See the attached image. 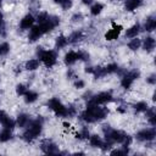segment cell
Wrapping results in <instances>:
<instances>
[{"mask_svg": "<svg viewBox=\"0 0 156 156\" xmlns=\"http://www.w3.org/2000/svg\"><path fill=\"white\" fill-rule=\"evenodd\" d=\"M34 17L32 15H26L22 20H21V23H20V27L22 29H29L33 27V23H34Z\"/></svg>", "mask_w": 156, "mask_h": 156, "instance_id": "cell-9", "label": "cell"}, {"mask_svg": "<svg viewBox=\"0 0 156 156\" xmlns=\"http://www.w3.org/2000/svg\"><path fill=\"white\" fill-rule=\"evenodd\" d=\"M143 46H144V50H145V51L151 52V51L154 50V48H155V39H154L152 37H146L145 40H144Z\"/></svg>", "mask_w": 156, "mask_h": 156, "instance_id": "cell-15", "label": "cell"}, {"mask_svg": "<svg viewBox=\"0 0 156 156\" xmlns=\"http://www.w3.org/2000/svg\"><path fill=\"white\" fill-rule=\"evenodd\" d=\"M107 115H108V110H107L106 107H99V105H98L96 108H95V111H94L95 122H96V121H101V119H104Z\"/></svg>", "mask_w": 156, "mask_h": 156, "instance_id": "cell-10", "label": "cell"}, {"mask_svg": "<svg viewBox=\"0 0 156 156\" xmlns=\"http://www.w3.org/2000/svg\"><path fill=\"white\" fill-rule=\"evenodd\" d=\"M41 34H43V32H41V29H40L39 26L32 27V28H30V32H29V35H28V39H29L30 41H35L37 39L40 38Z\"/></svg>", "mask_w": 156, "mask_h": 156, "instance_id": "cell-12", "label": "cell"}, {"mask_svg": "<svg viewBox=\"0 0 156 156\" xmlns=\"http://www.w3.org/2000/svg\"><path fill=\"white\" fill-rule=\"evenodd\" d=\"M10 51V45L7 43H1L0 44V55L4 56V55H7Z\"/></svg>", "mask_w": 156, "mask_h": 156, "instance_id": "cell-32", "label": "cell"}, {"mask_svg": "<svg viewBox=\"0 0 156 156\" xmlns=\"http://www.w3.org/2000/svg\"><path fill=\"white\" fill-rule=\"evenodd\" d=\"M49 17H50V16H49L46 12H40V13L38 15V17H37V21H38L39 23H44L45 21H48Z\"/></svg>", "mask_w": 156, "mask_h": 156, "instance_id": "cell-33", "label": "cell"}, {"mask_svg": "<svg viewBox=\"0 0 156 156\" xmlns=\"http://www.w3.org/2000/svg\"><path fill=\"white\" fill-rule=\"evenodd\" d=\"M143 5V0H127L124 4V9L127 11H134L135 9H138L139 6Z\"/></svg>", "mask_w": 156, "mask_h": 156, "instance_id": "cell-11", "label": "cell"}, {"mask_svg": "<svg viewBox=\"0 0 156 156\" xmlns=\"http://www.w3.org/2000/svg\"><path fill=\"white\" fill-rule=\"evenodd\" d=\"M2 18H4V16H2V13L0 12V24L2 23Z\"/></svg>", "mask_w": 156, "mask_h": 156, "instance_id": "cell-48", "label": "cell"}, {"mask_svg": "<svg viewBox=\"0 0 156 156\" xmlns=\"http://www.w3.org/2000/svg\"><path fill=\"white\" fill-rule=\"evenodd\" d=\"M156 136V130L155 128H149V129H143L136 133V139L140 141H151Z\"/></svg>", "mask_w": 156, "mask_h": 156, "instance_id": "cell-7", "label": "cell"}, {"mask_svg": "<svg viewBox=\"0 0 156 156\" xmlns=\"http://www.w3.org/2000/svg\"><path fill=\"white\" fill-rule=\"evenodd\" d=\"M128 154V147H123L122 150H113L111 151L112 156H119V155H127Z\"/></svg>", "mask_w": 156, "mask_h": 156, "instance_id": "cell-34", "label": "cell"}, {"mask_svg": "<svg viewBox=\"0 0 156 156\" xmlns=\"http://www.w3.org/2000/svg\"><path fill=\"white\" fill-rule=\"evenodd\" d=\"M29 123H30V117H29L27 113H21V115H18V117H17V124H18V127L24 128V127H27Z\"/></svg>", "mask_w": 156, "mask_h": 156, "instance_id": "cell-13", "label": "cell"}, {"mask_svg": "<svg viewBox=\"0 0 156 156\" xmlns=\"http://www.w3.org/2000/svg\"><path fill=\"white\" fill-rule=\"evenodd\" d=\"M10 139H12V132L11 129H4L2 132H0V143H6Z\"/></svg>", "mask_w": 156, "mask_h": 156, "instance_id": "cell-20", "label": "cell"}, {"mask_svg": "<svg viewBox=\"0 0 156 156\" xmlns=\"http://www.w3.org/2000/svg\"><path fill=\"white\" fill-rule=\"evenodd\" d=\"M78 60L88 61V60H89V54L85 52V51H79V52H78Z\"/></svg>", "mask_w": 156, "mask_h": 156, "instance_id": "cell-37", "label": "cell"}, {"mask_svg": "<svg viewBox=\"0 0 156 156\" xmlns=\"http://www.w3.org/2000/svg\"><path fill=\"white\" fill-rule=\"evenodd\" d=\"M144 28H145V30H147V32H152L155 28H156V20H155V17H149L147 20H146V22H145V24H144Z\"/></svg>", "mask_w": 156, "mask_h": 156, "instance_id": "cell-18", "label": "cell"}, {"mask_svg": "<svg viewBox=\"0 0 156 156\" xmlns=\"http://www.w3.org/2000/svg\"><path fill=\"white\" fill-rule=\"evenodd\" d=\"M140 45H141V41H140V39H138L136 37H135L134 39H132V40L128 43V48H129L130 50H133V51L138 50V49L140 48Z\"/></svg>", "mask_w": 156, "mask_h": 156, "instance_id": "cell-24", "label": "cell"}, {"mask_svg": "<svg viewBox=\"0 0 156 156\" xmlns=\"http://www.w3.org/2000/svg\"><path fill=\"white\" fill-rule=\"evenodd\" d=\"M55 44H56V48L57 49H62V48H65L68 44V39L65 35H58L56 38V43Z\"/></svg>", "mask_w": 156, "mask_h": 156, "instance_id": "cell-22", "label": "cell"}, {"mask_svg": "<svg viewBox=\"0 0 156 156\" xmlns=\"http://www.w3.org/2000/svg\"><path fill=\"white\" fill-rule=\"evenodd\" d=\"M78 60V52L76 51H69L65 55V63L66 65H73Z\"/></svg>", "mask_w": 156, "mask_h": 156, "instance_id": "cell-16", "label": "cell"}, {"mask_svg": "<svg viewBox=\"0 0 156 156\" xmlns=\"http://www.w3.org/2000/svg\"><path fill=\"white\" fill-rule=\"evenodd\" d=\"M80 20H82V15L80 13H74L72 16V21L73 22H77V21H80Z\"/></svg>", "mask_w": 156, "mask_h": 156, "instance_id": "cell-42", "label": "cell"}, {"mask_svg": "<svg viewBox=\"0 0 156 156\" xmlns=\"http://www.w3.org/2000/svg\"><path fill=\"white\" fill-rule=\"evenodd\" d=\"M149 118V122L151 123V126H156V115H152V116H150V117H147Z\"/></svg>", "mask_w": 156, "mask_h": 156, "instance_id": "cell-41", "label": "cell"}, {"mask_svg": "<svg viewBox=\"0 0 156 156\" xmlns=\"http://www.w3.org/2000/svg\"><path fill=\"white\" fill-rule=\"evenodd\" d=\"M40 149H41L45 154H57V152H58L56 144H55L54 141L49 140V139H45V140L41 141V146H40Z\"/></svg>", "mask_w": 156, "mask_h": 156, "instance_id": "cell-8", "label": "cell"}, {"mask_svg": "<svg viewBox=\"0 0 156 156\" xmlns=\"http://www.w3.org/2000/svg\"><path fill=\"white\" fill-rule=\"evenodd\" d=\"M37 55H38V57L44 62V65H45L46 67H52V66L56 63L57 55H56V52L52 51V50H43V48H38Z\"/></svg>", "mask_w": 156, "mask_h": 156, "instance_id": "cell-2", "label": "cell"}, {"mask_svg": "<svg viewBox=\"0 0 156 156\" xmlns=\"http://www.w3.org/2000/svg\"><path fill=\"white\" fill-rule=\"evenodd\" d=\"M102 9H104V5L100 4V2H96V4H94V5L91 6V9H90V13L94 15V16H96V15H99V13L102 11Z\"/></svg>", "mask_w": 156, "mask_h": 156, "instance_id": "cell-26", "label": "cell"}, {"mask_svg": "<svg viewBox=\"0 0 156 156\" xmlns=\"http://www.w3.org/2000/svg\"><path fill=\"white\" fill-rule=\"evenodd\" d=\"M54 1H55V2H61L62 0H54Z\"/></svg>", "mask_w": 156, "mask_h": 156, "instance_id": "cell-49", "label": "cell"}, {"mask_svg": "<svg viewBox=\"0 0 156 156\" xmlns=\"http://www.w3.org/2000/svg\"><path fill=\"white\" fill-rule=\"evenodd\" d=\"M26 91H27L26 85H23V84H18V85L16 87V93H17V95H24Z\"/></svg>", "mask_w": 156, "mask_h": 156, "instance_id": "cell-35", "label": "cell"}, {"mask_svg": "<svg viewBox=\"0 0 156 156\" xmlns=\"http://www.w3.org/2000/svg\"><path fill=\"white\" fill-rule=\"evenodd\" d=\"M60 4H61V7L63 10H68L72 7V0H62Z\"/></svg>", "mask_w": 156, "mask_h": 156, "instance_id": "cell-36", "label": "cell"}, {"mask_svg": "<svg viewBox=\"0 0 156 156\" xmlns=\"http://www.w3.org/2000/svg\"><path fill=\"white\" fill-rule=\"evenodd\" d=\"M0 4H1V0H0Z\"/></svg>", "mask_w": 156, "mask_h": 156, "instance_id": "cell-50", "label": "cell"}, {"mask_svg": "<svg viewBox=\"0 0 156 156\" xmlns=\"http://www.w3.org/2000/svg\"><path fill=\"white\" fill-rule=\"evenodd\" d=\"M93 69H94V67H85V72L87 73H93Z\"/></svg>", "mask_w": 156, "mask_h": 156, "instance_id": "cell-45", "label": "cell"}, {"mask_svg": "<svg viewBox=\"0 0 156 156\" xmlns=\"http://www.w3.org/2000/svg\"><path fill=\"white\" fill-rule=\"evenodd\" d=\"M117 110H118V112H122V113H123V112H126V110H127V108H126L124 106H119Z\"/></svg>", "mask_w": 156, "mask_h": 156, "instance_id": "cell-46", "label": "cell"}, {"mask_svg": "<svg viewBox=\"0 0 156 156\" xmlns=\"http://www.w3.org/2000/svg\"><path fill=\"white\" fill-rule=\"evenodd\" d=\"M112 101V94L111 91H102L98 95H94L89 99V102L94 104V105H101V104H106Z\"/></svg>", "mask_w": 156, "mask_h": 156, "instance_id": "cell-5", "label": "cell"}, {"mask_svg": "<svg viewBox=\"0 0 156 156\" xmlns=\"http://www.w3.org/2000/svg\"><path fill=\"white\" fill-rule=\"evenodd\" d=\"M76 136H77L78 139H88V138H89V130H88V128H87V127H83L82 130L76 134Z\"/></svg>", "mask_w": 156, "mask_h": 156, "instance_id": "cell-30", "label": "cell"}, {"mask_svg": "<svg viewBox=\"0 0 156 156\" xmlns=\"http://www.w3.org/2000/svg\"><path fill=\"white\" fill-rule=\"evenodd\" d=\"M130 143H132V136L126 135V136H124V139H123V141H122L123 147H128V146L130 145Z\"/></svg>", "mask_w": 156, "mask_h": 156, "instance_id": "cell-38", "label": "cell"}, {"mask_svg": "<svg viewBox=\"0 0 156 156\" xmlns=\"http://www.w3.org/2000/svg\"><path fill=\"white\" fill-rule=\"evenodd\" d=\"M38 67H39V61L37 58H32L26 63V69H28V71H34Z\"/></svg>", "mask_w": 156, "mask_h": 156, "instance_id": "cell-25", "label": "cell"}, {"mask_svg": "<svg viewBox=\"0 0 156 156\" xmlns=\"http://www.w3.org/2000/svg\"><path fill=\"white\" fill-rule=\"evenodd\" d=\"M147 83H150V84H155V83H156V78H155V74H152V76H150V77L147 78Z\"/></svg>", "mask_w": 156, "mask_h": 156, "instance_id": "cell-43", "label": "cell"}, {"mask_svg": "<svg viewBox=\"0 0 156 156\" xmlns=\"http://www.w3.org/2000/svg\"><path fill=\"white\" fill-rule=\"evenodd\" d=\"M58 24H60V18L56 17V16H52V17H49L48 21H45L44 23H40L39 27H40V29H41V32H43V34H44V33L51 32V30H52L56 26H58Z\"/></svg>", "mask_w": 156, "mask_h": 156, "instance_id": "cell-6", "label": "cell"}, {"mask_svg": "<svg viewBox=\"0 0 156 156\" xmlns=\"http://www.w3.org/2000/svg\"><path fill=\"white\" fill-rule=\"evenodd\" d=\"M48 106L56 113V116H60V117H65L67 116V107L62 105V102L57 99V98H52L49 100L48 102Z\"/></svg>", "mask_w": 156, "mask_h": 156, "instance_id": "cell-3", "label": "cell"}, {"mask_svg": "<svg viewBox=\"0 0 156 156\" xmlns=\"http://www.w3.org/2000/svg\"><path fill=\"white\" fill-rule=\"evenodd\" d=\"M93 74L95 76V78H101V77H104L106 74V72H105V68L104 67H94Z\"/></svg>", "mask_w": 156, "mask_h": 156, "instance_id": "cell-29", "label": "cell"}, {"mask_svg": "<svg viewBox=\"0 0 156 156\" xmlns=\"http://www.w3.org/2000/svg\"><path fill=\"white\" fill-rule=\"evenodd\" d=\"M104 68H105V72H106V74H107V73L117 72L118 66H117V63H110V65H107V66H106V67H104Z\"/></svg>", "mask_w": 156, "mask_h": 156, "instance_id": "cell-31", "label": "cell"}, {"mask_svg": "<svg viewBox=\"0 0 156 156\" xmlns=\"http://www.w3.org/2000/svg\"><path fill=\"white\" fill-rule=\"evenodd\" d=\"M84 85H85V83L83 80H80V79H78V80L74 82V87L77 89H82V88H84Z\"/></svg>", "mask_w": 156, "mask_h": 156, "instance_id": "cell-39", "label": "cell"}, {"mask_svg": "<svg viewBox=\"0 0 156 156\" xmlns=\"http://www.w3.org/2000/svg\"><path fill=\"white\" fill-rule=\"evenodd\" d=\"M74 115H76V108H74L73 106H69V107L67 108V116L72 117V116H74Z\"/></svg>", "mask_w": 156, "mask_h": 156, "instance_id": "cell-40", "label": "cell"}, {"mask_svg": "<svg viewBox=\"0 0 156 156\" xmlns=\"http://www.w3.org/2000/svg\"><path fill=\"white\" fill-rule=\"evenodd\" d=\"M139 32H140V26L136 23V24H134V26H132L130 28L127 29L126 38H135L139 34Z\"/></svg>", "mask_w": 156, "mask_h": 156, "instance_id": "cell-14", "label": "cell"}, {"mask_svg": "<svg viewBox=\"0 0 156 156\" xmlns=\"http://www.w3.org/2000/svg\"><path fill=\"white\" fill-rule=\"evenodd\" d=\"M147 108H149V106H147V104L144 102V101L136 102V104L134 105V110H135L136 112H145Z\"/></svg>", "mask_w": 156, "mask_h": 156, "instance_id": "cell-27", "label": "cell"}, {"mask_svg": "<svg viewBox=\"0 0 156 156\" xmlns=\"http://www.w3.org/2000/svg\"><path fill=\"white\" fill-rule=\"evenodd\" d=\"M15 124H16V122L13 121V119H11L10 117H6L4 121H2V126H4V128H6V129H13L15 128Z\"/></svg>", "mask_w": 156, "mask_h": 156, "instance_id": "cell-28", "label": "cell"}, {"mask_svg": "<svg viewBox=\"0 0 156 156\" xmlns=\"http://www.w3.org/2000/svg\"><path fill=\"white\" fill-rule=\"evenodd\" d=\"M68 39V41L69 43H78V41H80L82 39H83V33L80 32V30H76V32H73L71 35H69V38H67Z\"/></svg>", "mask_w": 156, "mask_h": 156, "instance_id": "cell-19", "label": "cell"}, {"mask_svg": "<svg viewBox=\"0 0 156 156\" xmlns=\"http://www.w3.org/2000/svg\"><path fill=\"white\" fill-rule=\"evenodd\" d=\"M7 117V115L5 113V111H2V110H0V123H2V121L5 119Z\"/></svg>", "mask_w": 156, "mask_h": 156, "instance_id": "cell-44", "label": "cell"}, {"mask_svg": "<svg viewBox=\"0 0 156 156\" xmlns=\"http://www.w3.org/2000/svg\"><path fill=\"white\" fill-rule=\"evenodd\" d=\"M41 129H43V118L38 117L37 119H34L29 123L28 129L22 134L23 140L27 143H32L34 139H37L39 136V134L41 133Z\"/></svg>", "mask_w": 156, "mask_h": 156, "instance_id": "cell-1", "label": "cell"}, {"mask_svg": "<svg viewBox=\"0 0 156 156\" xmlns=\"http://www.w3.org/2000/svg\"><path fill=\"white\" fill-rule=\"evenodd\" d=\"M119 33H121L119 29H115V28H112V29H110V30L105 34V39L108 40V41L115 40V39H117V38L119 37Z\"/></svg>", "mask_w": 156, "mask_h": 156, "instance_id": "cell-17", "label": "cell"}, {"mask_svg": "<svg viewBox=\"0 0 156 156\" xmlns=\"http://www.w3.org/2000/svg\"><path fill=\"white\" fill-rule=\"evenodd\" d=\"M82 2H83L84 5H90V4L93 2V0H82Z\"/></svg>", "mask_w": 156, "mask_h": 156, "instance_id": "cell-47", "label": "cell"}, {"mask_svg": "<svg viewBox=\"0 0 156 156\" xmlns=\"http://www.w3.org/2000/svg\"><path fill=\"white\" fill-rule=\"evenodd\" d=\"M139 76H140V73H139V71H136V69H133V71L127 72V73L123 76L122 80H121V85H122V88H124V89H129V88L132 87L133 82H134L136 78H139Z\"/></svg>", "mask_w": 156, "mask_h": 156, "instance_id": "cell-4", "label": "cell"}, {"mask_svg": "<svg viewBox=\"0 0 156 156\" xmlns=\"http://www.w3.org/2000/svg\"><path fill=\"white\" fill-rule=\"evenodd\" d=\"M37 99H38V94H37L35 91H32V90L26 91V94H24V101H26L27 104H32V102H34Z\"/></svg>", "mask_w": 156, "mask_h": 156, "instance_id": "cell-21", "label": "cell"}, {"mask_svg": "<svg viewBox=\"0 0 156 156\" xmlns=\"http://www.w3.org/2000/svg\"><path fill=\"white\" fill-rule=\"evenodd\" d=\"M89 141H90V145L93 147H100L101 146V143H102V140H101V138L99 135H91V136H89Z\"/></svg>", "mask_w": 156, "mask_h": 156, "instance_id": "cell-23", "label": "cell"}]
</instances>
